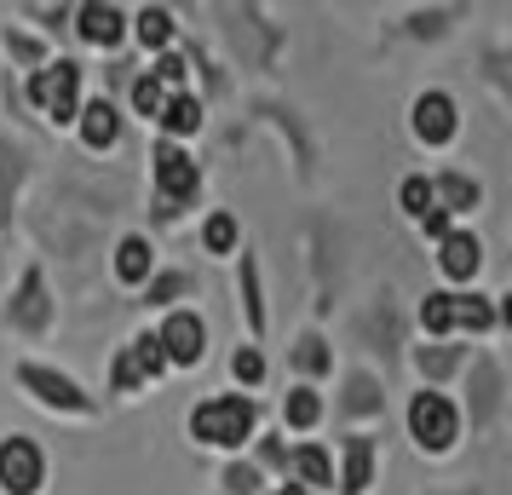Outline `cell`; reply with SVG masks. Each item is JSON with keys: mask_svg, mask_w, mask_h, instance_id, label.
Listing matches in <instances>:
<instances>
[{"mask_svg": "<svg viewBox=\"0 0 512 495\" xmlns=\"http://www.w3.org/2000/svg\"><path fill=\"white\" fill-rule=\"evenodd\" d=\"M254 398H208L190 409V438L213 449H236L242 438H254Z\"/></svg>", "mask_w": 512, "mask_h": 495, "instance_id": "cell-1", "label": "cell"}, {"mask_svg": "<svg viewBox=\"0 0 512 495\" xmlns=\"http://www.w3.org/2000/svg\"><path fill=\"white\" fill-rule=\"evenodd\" d=\"M495 323V306L478 300V294H426L420 300V329L426 334H449V329H489Z\"/></svg>", "mask_w": 512, "mask_h": 495, "instance_id": "cell-2", "label": "cell"}, {"mask_svg": "<svg viewBox=\"0 0 512 495\" xmlns=\"http://www.w3.org/2000/svg\"><path fill=\"white\" fill-rule=\"evenodd\" d=\"M455 432H461L455 403L443 398V392H415V403H409V438L426 455H443V449L455 444Z\"/></svg>", "mask_w": 512, "mask_h": 495, "instance_id": "cell-3", "label": "cell"}, {"mask_svg": "<svg viewBox=\"0 0 512 495\" xmlns=\"http://www.w3.org/2000/svg\"><path fill=\"white\" fill-rule=\"evenodd\" d=\"M75 93H81V64H70V58H47L29 81V98L52 121H75Z\"/></svg>", "mask_w": 512, "mask_h": 495, "instance_id": "cell-4", "label": "cell"}, {"mask_svg": "<svg viewBox=\"0 0 512 495\" xmlns=\"http://www.w3.org/2000/svg\"><path fill=\"white\" fill-rule=\"evenodd\" d=\"M150 162H156V190H162V213L173 219V213L185 208L196 190H202V167L190 162L179 144H156V156H150Z\"/></svg>", "mask_w": 512, "mask_h": 495, "instance_id": "cell-5", "label": "cell"}, {"mask_svg": "<svg viewBox=\"0 0 512 495\" xmlns=\"http://www.w3.org/2000/svg\"><path fill=\"white\" fill-rule=\"evenodd\" d=\"M18 386H24V392H35V398L47 403V409H70V415L93 409V398H87V392H81L70 375H58V369H41V363H18Z\"/></svg>", "mask_w": 512, "mask_h": 495, "instance_id": "cell-6", "label": "cell"}, {"mask_svg": "<svg viewBox=\"0 0 512 495\" xmlns=\"http://www.w3.org/2000/svg\"><path fill=\"white\" fill-rule=\"evenodd\" d=\"M6 323L12 329H24V334H41L52 323V300H47V277L29 265L24 271V283H18V294L6 300Z\"/></svg>", "mask_w": 512, "mask_h": 495, "instance_id": "cell-7", "label": "cell"}, {"mask_svg": "<svg viewBox=\"0 0 512 495\" xmlns=\"http://www.w3.org/2000/svg\"><path fill=\"white\" fill-rule=\"evenodd\" d=\"M41 449L29 444V438H6L0 444V484H6V495H35L41 490Z\"/></svg>", "mask_w": 512, "mask_h": 495, "instance_id": "cell-8", "label": "cell"}, {"mask_svg": "<svg viewBox=\"0 0 512 495\" xmlns=\"http://www.w3.org/2000/svg\"><path fill=\"white\" fill-rule=\"evenodd\" d=\"M156 340H162L167 363H202V352H208V329H202V317H196V311H173Z\"/></svg>", "mask_w": 512, "mask_h": 495, "instance_id": "cell-9", "label": "cell"}, {"mask_svg": "<svg viewBox=\"0 0 512 495\" xmlns=\"http://www.w3.org/2000/svg\"><path fill=\"white\" fill-rule=\"evenodd\" d=\"M409 116H415V139L420 144H449L455 139V98L449 93H420Z\"/></svg>", "mask_w": 512, "mask_h": 495, "instance_id": "cell-10", "label": "cell"}, {"mask_svg": "<svg viewBox=\"0 0 512 495\" xmlns=\"http://www.w3.org/2000/svg\"><path fill=\"white\" fill-rule=\"evenodd\" d=\"M438 265H443V277L472 283V277H478V265H484V242H478L472 231H449L438 242Z\"/></svg>", "mask_w": 512, "mask_h": 495, "instance_id": "cell-11", "label": "cell"}, {"mask_svg": "<svg viewBox=\"0 0 512 495\" xmlns=\"http://www.w3.org/2000/svg\"><path fill=\"white\" fill-rule=\"evenodd\" d=\"M81 116V139H87V150H110V144L121 139V116L110 98H93L87 110H75Z\"/></svg>", "mask_w": 512, "mask_h": 495, "instance_id": "cell-12", "label": "cell"}, {"mask_svg": "<svg viewBox=\"0 0 512 495\" xmlns=\"http://www.w3.org/2000/svg\"><path fill=\"white\" fill-rule=\"evenodd\" d=\"M432 202L443 213H472L484 202V190H478V179H466V173H438L432 179Z\"/></svg>", "mask_w": 512, "mask_h": 495, "instance_id": "cell-13", "label": "cell"}, {"mask_svg": "<svg viewBox=\"0 0 512 495\" xmlns=\"http://www.w3.org/2000/svg\"><path fill=\"white\" fill-rule=\"evenodd\" d=\"M75 18H81V41H87V47H116L121 24H127L121 6H81Z\"/></svg>", "mask_w": 512, "mask_h": 495, "instance_id": "cell-14", "label": "cell"}, {"mask_svg": "<svg viewBox=\"0 0 512 495\" xmlns=\"http://www.w3.org/2000/svg\"><path fill=\"white\" fill-rule=\"evenodd\" d=\"M346 478H340V490L346 495H363L374 484V438H346Z\"/></svg>", "mask_w": 512, "mask_h": 495, "instance_id": "cell-15", "label": "cell"}, {"mask_svg": "<svg viewBox=\"0 0 512 495\" xmlns=\"http://www.w3.org/2000/svg\"><path fill=\"white\" fill-rule=\"evenodd\" d=\"M150 265H156V248H150L144 236H121L116 242V277L121 283H144Z\"/></svg>", "mask_w": 512, "mask_h": 495, "instance_id": "cell-16", "label": "cell"}, {"mask_svg": "<svg viewBox=\"0 0 512 495\" xmlns=\"http://www.w3.org/2000/svg\"><path fill=\"white\" fill-rule=\"evenodd\" d=\"M380 403H386V392H380V380L374 375H346V398H340V409L346 415H380Z\"/></svg>", "mask_w": 512, "mask_h": 495, "instance_id": "cell-17", "label": "cell"}, {"mask_svg": "<svg viewBox=\"0 0 512 495\" xmlns=\"http://www.w3.org/2000/svg\"><path fill=\"white\" fill-rule=\"evenodd\" d=\"M282 472H288V478H300V484H311V490H328V484H334V467H328L323 449H294Z\"/></svg>", "mask_w": 512, "mask_h": 495, "instance_id": "cell-18", "label": "cell"}, {"mask_svg": "<svg viewBox=\"0 0 512 495\" xmlns=\"http://www.w3.org/2000/svg\"><path fill=\"white\" fill-rule=\"evenodd\" d=\"M495 403H501V369L478 357V386H472V426H484L495 415Z\"/></svg>", "mask_w": 512, "mask_h": 495, "instance_id": "cell-19", "label": "cell"}, {"mask_svg": "<svg viewBox=\"0 0 512 495\" xmlns=\"http://www.w3.org/2000/svg\"><path fill=\"white\" fill-rule=\"evenodd\" d=\"M461 363H466V346H420V352H415V369H420L426 380L455 375Z\"/></svg>", "mask_w": 512, "mask_h": 495, "instance_id": "cell-20", "label": "cell"}, {"mask_svg": "<svg viewBox=\"0 0 512 495\" xmlns=\"http://www.w3.org/2000/svg\"><path fill=\"white\" fill-rule=\"evenodd\" d=\"M167 127V133H196V127H202V104H196V98L190 93H173L162 104V116H156Z\"/></svg>", "mask_w": 512, "mask_h": 495, "instance_id": "cell-21", "label": "cell"}, {"mask_svg": "<svg viewBox=\"0 0 512 495\" xmlns=\"http://www.w3.org/2000/svg\"><path fill=\"white\" fill-rule=\"evenodd\" d=\"M242 311H248V329L265 334V300H259V265H254V254H242Z\"/></svg>", "mask_w": 512, "mask_h": 495, "instance_id": "cell-22", "label": "cell"}, {"mask_svg": "<svg viewBox=\"0 0 512 495\" xmlns=\"http://www.w3.org/2000/svg\"><path fill=\"white\" fill-rule=\"evenodd\" d=\"M133 24H139V41H144V47L162 52L167 41H173V12H167V6H144Z\"/></svg>", "mask_w": 512, "mask_h": 495, "instance_id": "cell-23", "label": "cell"}, {"mask_svg": "<svg viewBox=\"0 0 512 495\" xmlns=\"http://www.w3.org/2000/svg\"><path fill=\"white\" fill-rule=\"evenodd\" d=\"M127 357H133V369H139L144 380H156V375L167 369V357H162V340H156V334H139V340L127 346Z\"/></svg>", "mask_w": 512, "mask_h": 495, "instance_id": "cell-24", "label": "cell"}, {"mask_svg": "<svg viewBox=\"0 0 512 495\" xmlns=\"http://www.w3.org/2000/svg\"><path fill=\"white\" fill-rule=\"evenodd\" d=\"M282 415H288V426H300V432H305V426H317V415H323V403H317V392H305V386H300V392H288V403H282Z\"/></svg>", "mask_w": 512, "mask_h": 495, "instance_id": "cell-25", "label": "cell"}, {"mask_svg": "<svg viewBox=\"0 0 512 495\" xmlns=\"http://www.w3.org/2000/svg\"><path fill=\"white\" fill-rule=\"evenodd\" d=\"M18 179H24V167H18V150L0 139V219H6V208H12V190H18Z\"/></svg>", "mask_w": 512, "mask_h": 495, "instance_id": "cell-26", "label": "cell"}, {"mask_svg": "<svg viewBox=\"0 0 512 495\" xmlns=\"http://www.w3.org/2000/svg\"><path fill=\"white\" fill-rule=\"evenodd\" d=\"M294 363H300L305 375H323L328 363H334V357H328V346H323V334H300V346H294Z\"/></svg>", "mask_w": 512, "mask_h": 495, "instance_id": "cell-27", "label": "cell"}, {"mask_svg": "<svg viewBox=\"0 0 512 495\" xmlns=\"http://www.w3.org/2000/svg\"><path fill=\"white\" fill-rule=\"evenodd\" d=\"M202 242H208V254H231L236 248V219L231 213H213L208 225H202Z\"/></svg>", "mask_w": 512, "mask_h": 495, "instance_id": "cell-28", "label": "cell"}, {"mask_svg": "<svg viewBox=\"0 0 512 495\" xmlns=\"http://www.w3.org/2000/svg\"><path fill=\"white\" fill-rule=\"evenodd\" d=\"M231 375L242 380V386H259V380H265V357H259L254 346H236L231 352Z\"/></svg>", "mask_w": 512, "mask_h": 495, "instance_id": "cell-29", "label": "cell"}, {"mask_svg": "<svg viewBox=\"0 0 512 495\" xmlns=\"http://www.w3.org/2000/svg\"><path fill=\"white\" fill-rule=\"evenodd\" d=\"M162 104H167L162 81H150V75H139V81H133V110H139V116H162Z\"/></svg>", "mask_w": 512, "mask_h": 495, "instance_id": "cell-30", "label": "cell"}, {"mask_svg": "<svg viewBox=\"0 0 512 495\" xmlns=\"http://www.w3.org/2000/svg\"><path fill=\"white\" fill-rule=\"evenodd\" d=\"M432 208H438V202H432V185H426V179H403V213L426 219Z\"/></svg>", "mask_w": 512, "mask_h": 495, "instance_id": "cell-31", "label": "cell"}, {"mask_svg": "<svg viewBox=\"0 0 512 495\" xmlns=\"http://www.w3.org/2000/svg\"><path fill=\"white\" fill-rule=\"evenodd\" d=\"M190 277L185 271H173V277H156V283H150V306H162V300H179V294H190Z\"/></svg>", "mask_w": 512, "mask_h": 495, "instance_id": "cell-32", "label": "cell"}, {"mask_svg": "<svg viewBox=\"0 0 512 495\" xmlns=\"http://www.w3.org/2000/svg\"><path fill=\"white\" fill-rule=\"evenodd\" d=\"M225 490L231 495H259V472L236 461V467H225Z\"/></svg>", "mask_w": 512, "mask_h": 495, "instance_id": "cell-33", "label": "cell"}, {"mask_svg": "<svg viewBox=\"0 0 512 495\" xmlns=\"http://www.w3.org/2000/svg\"><path fill=\"white\" fill-rule=\"evenodd\" d=\"M150 81H162V87H179V81H185V58H179V52H162V64L150 70Z\"/></svg>", "mask_w": 512, "mask_h": 495, "instance_id": "cell-34", "label": "cell"}, {"mask_svg": "<svg viewBox=\"0 0 512 495\" xmlns=\"http://www.w3.org/2000/svg\"><path fill=\"white\" fill-rule=\"evenodd\" d=\"M420 231H426V236H438V242H443V236H449V213H443V208H432L426 219H420Z\"/></svg>", "mask_w": 512, "mask_h": 495, "instance_id": "cell-35", "label": "cell"}, {"mask_svg": "<svg viewBox=\"0 0 512 495\" xmlns=\"http://www.w3.org/2000/svg\"><path fill=\"white\" fill-rule=\"evenodd\" d=\"M501 311H507V323H512V294H507V306H501Z\"/></svg>", "mask_w": 512, "mask_h": 495, "instance_id": "cell-36", "label": "cell"}]
</instances>
